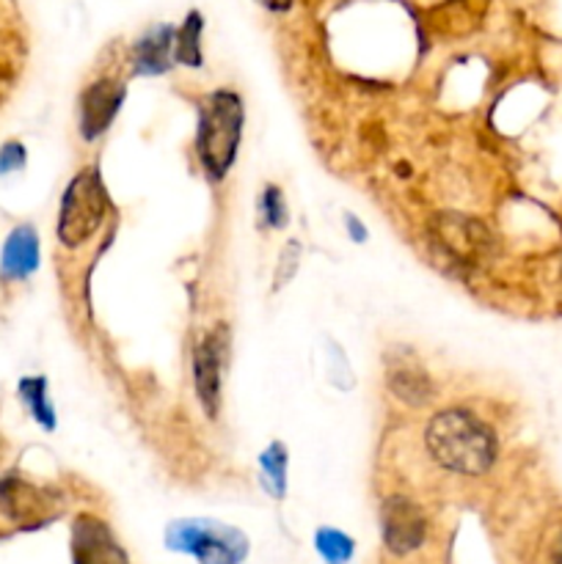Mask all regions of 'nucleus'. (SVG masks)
Here are the masks:
<instances>
[{"label":"nucleus","instance_id":"f257e3e1","mask_svg":"<svg viewBox=\"0 0 562 564\" xmlns=\"http://www.w3.org/2000/svg\"><path fill=\"white\" fill-rule=\"evenodd\" d=\"M424 446L441 468L463 477H479L496 460L494 430L463 408L435 413L424 430Z\"/></svg>","mask_w":562,"mask_h":564},{"label":"nucleus","instance_id":"f03ea898","mask_svg":"<svg viewBox=\"0 0 562 564\" xmlns=\"http://www.w3.org/2000/svg\"><path fill=\"white\" fill-rule=\"evenodd\" d=\"M242 99L231 88H218L198 102L196 152L204 174L220 182L237 160L242 138Z\"/></svg>","mask_w":562,"mask_h":564},{"label":"nucleus","instance_id":"7ed1b4c3","mask_svg":"<svg viewBox=\"0 0 562 564\" xmlns=\"http://www.w3.org/2000/svg\"><path fill=\"white\" fill-rule=\"evenodd\" d=\"M108 187L97 165H88L66 185L58 209V240L66 248H80L91 240L108 215Z\"/></svg>","mask_w":562,"mask_h":564},{"label":"nucleus","instance_id":"20e7f679","mask_svg":"<svg viewBox=\"0 0 562 564\" xmlns=\"http://www.w3.org/2000/svg\"><path fill=\"white\" fill-rule=\"evenodd\" d=\"M165 545L176 554L193 556L198 564H242L248 556V538L240 529L207 518L169 523Z\"/></svg>","mask_w":562,"mask_h":564},{"label":"nucleus","instance_id":"39448f33","mask_svg":"<svg viewBox=\"0 0 562 564\" xmlns=\"http://www.w3.org/2000/svg\"><path fill=\"white\" fill-rule=\"evenodd\" d=\"M380 534L389 554L408 556L428 540V518L408 496H391L380 507Z\"/></svg>","mask_w":562,"mask_h":564},{"label":"nucleus","instance_id":"423d86ee","mask_svg":"<svg viewBox=\"0 0 562 564\" xmlns=\"http://www.w3.org/2000/svg\"><path fill=\"white\" fill-rule=\"evenodd\" d=\"M226 347H229V334L218 328L193 352V386H196V397L207 419H215L220 411V378H224Z\"/></svg>","mask_w":562,"mask_h":564},{"label":"nucleus","instance_id":"0eeeda50","mask_svg":"<svg viewBox=\"0 0 562 564\" xmlns=\"http://www.w3.org/2000/svg\"><path fill=\"white\" fill-rule=\"evenodd\" d=\"M72 564H130L119 540L94 516H80L72 527Z\"/></svg>","mask_w":562,"mask_h":564},{"label":"nucleus","instance_id":"6e6552de","mask_svg":"<svg viewBox=\"0 0 562 564\" xmlns=\"http://www.w3.org/2000/svg\"><path fill=\"white\" fill-rule=\"evenodd\" d=\"M55 507V499L50 490L36 488V485L25 482L22 477H3L0 479V510L9 521L22 523V527H33L50 518V510Z\"/></svg>","mask_w":562,"mask_h":564},{"label":"nucleus","instance_id":"1a4fd4ad","mask_svg":"<svg viewBox=\"0 0 562 564\" xmlns=\"http://www.w3.org/2000/svg\"><path fill=\"white\" fill-rule=\"evenodd\" d=\"M127 97V88L116 80H97L83 91L80 97V135L86 141H97L99 135L108 132L119 113L121 102Z\"/></svg>","mask_w":562,"mask_h":564},{"label":"nucleus","instance_id":"9d476101","mask_svg":"<svg viewBox=\"0 0 562 564\" xmlns=\"http://www.w3.org/2000/svg\"><path fill=\"white\" fill-rule=\"evenodd\" d=\"M39 270V235L33 226L22 224L9 231L0 253V279L22 281Z\"/></svg>","mask_w":562,"mask_h":564},{"label":"nucleus","instance_id":"9b49d317","mask_svg":"<svg viewBox=\"0 0 562 564\" xmlns=\"http://www.w3.org/2000/svg\"><path fill=\"white\" fill-rule=\"evenodd\" d=\"M176 50V28L158 25L143 33L132 47V64L138 75H163L174 66Z\"/></svg>","mask_w":562,"mask_h":564},{"label":"nucleus","instance_id":"f8f14e48","mask_svg":"<svg viewBox=\"0 0 562 564\" xmlns=\"http://www.w3.org/2000/svg\"><path fill=\"white\" fill-rule=\"evenodd\" d=\"M389 389L395 391V397L400 402L411 408L428 405L430 397H433V383H430L428 375L417 367H395L389 369Z\"/></svg>","mask_w":562,"mask_h":564},{"label":"nucleus","instance_id":"ddd939ff","mask_svg":"<svg viewBox=\"0 0 562 564\" xmlns=\"http://www.w3.org/2000/svg\"><path fill=\"white\" fill-rule=\"evenodd\" d=\"M259 474H262V488L273 499H284L287 494V446L273 441L268 449L259 455Z\"/></svg>","mask_w":562,"mask_h":564},{"label":"nucleus","instance_id":"4468645a","mask_svg":"<svg viewBox=\"0 0 562 564\" xmlns=\"http://www.w3.org/2000/svg\"><path fill=\"white\" fill-rule=\"evenodd\" d=\"M20 400L31 411L33 422L42 424L44 430H55V408L47 394V380L44 378H22L20 380Z\"/></svg>","mask_w":562,"mask_h":564},{"label":"nucleus","instance_id":"2eb2a0df","mask_svg":"<svg viewBox=\"0 0 562 564\" xmlns=\"http://www.w3.org/2000/svg\"><path fill=\"white\" fill-rule=\"evenodd\" d=\"M202 14L191 11L185 17V25L176 31V50L174 58L185 66H202Z\"/></svg>","mask_w":562,"mask_h":564},{"label":"nucleus","instance_id":"dca6fc26","mask_svg":"<svg viewBox=\"0 0 562 564\" xmlns=\"http://www.w3.org/2000/svg\"><path fill=\"white\" fill-rule=\"evenodd\" d=\"M314 549H317L320 560L325 564H347L356 554V543L353 538H347L339 529L323 527L317 534H314Z\"/></svg>","mask_w":562,"mask_h":564},{"label":"nucleus","instance_id":"f3484780","mask_svg":"<svg viewBox=\"0 0 562 564\" xmlns=\"http://www.w3.org/2000/svg\"><path fill=\"white\" fill-rule=\"evenodd\" d=\"M259 215H262V224L270 226V229H284L290 213H287V202L281 187L264 185L262 196H259Z\"/></svg>","mask_w":562,"mask_h":564},{"label":"nucleus","instance_id":"a211bd4d","mask_svg":"<svg viewBox=\"0 0 562 564\" xmlns=\"http://www.w3.org/2000/svg\"><path fill=\"white\" fill-rule=\"evenodd\" d=\"M298 259H301V246H298L295 240H290L287 242V248L284 251H281V259H279V270L284 268V273H279L275 275V290H281V286L287 284V281L292 279V275H295V268H298Z\"/></svg>","mask_w":562,"mask_h":564},{"label":"nucleus","instance_id":"6ab92c4d","mask_svg":"<svg viewBox=\"0 0 562 564\" xmlns=\"http://www.w3.org/2000/svg\"><path fill=\"white\" fill-rule=\"evenodd\" d=\"M25 165V147L17 141H9L0 147V174H11Z\"/></svg>","mask_w":562,"mask_h":564},{"label":"nucleus","instance_id":"aec40b11","mask_svg":"<svg viewBox=\"0 0 562 564\" xmlns=\"http://www.w3.org/2000/svg\"><path fill=\"white\" fill-rule=\"evenodd\" d=\"M345 226H347V235L353 237V242H364V240H367V229H364V224L356 218V215H347Z\"/></svg>","mask_w":562,"mask_h":564},{"label":"nucleus","instance_id":"412c9836","mask_svg":"<svg viewBox=\"0 0 562 564\" xmlns=\"http://www.w3.org/2000/svg\"><path fill=\"white\" fill-rule=\"evenodd\" d=\"M259 3L270 11H287L292 6V0H259Z\"/></svg>","mask_w":562,"mask_h":564},{"label":"nucleus","instance_id":"4be33fe9","mask_svg":"<svg viewBox=\"0 0 562 564\" xmlns=\"http://www.w3.org/2000/svg\"><path fill=\"white\" fill-rule=\"evenodd\" d=\"M551 564H562V538L556 540L554 551H551Z\"/></svg>","mask_w":562,"mask_h":564}]
</instances>
